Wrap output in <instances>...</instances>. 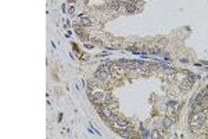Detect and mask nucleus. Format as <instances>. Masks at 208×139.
I'll return each instance as SVG.
<instances>
[{"label":"nucleus","instance_id":"nucleus-1","mask_svg":"<svg viewBox=\"0 0 208 139\" xmlns=\"http://www.w3.org/2000/svg\"><path fill=\"white\" fill-rule=\"evenodd\" d=\"M189 121H190L191 128H193V129H196V128H200L201 125L204 124L205 117H204V114H201L200 111H198V113L193 111V113L190 114V118H189Z\"/></svg>","mask_w":208,"mask_h":139},{"label":"nucleus","instance_id":"nucleus-2","mask_svg":"<svg viewBox=\"0 0 208 139\" xmlns=\"http://www.w3.org/2000/svg\"><path fill=\"white\" fill-rule=\"evenodd\" d=\"M116 64H118L119 67H123V68H131V70L140 68V67L143 66V63L136 61V60H119Z\"/></svg>","mask_w":208,"mask_h":139},{"label":"nucleus","instance_id":"nucleus-3","mask_svg":"<svg viewBox=\"0 0 208 139\" xmlns=\"http://www.w3.org/2000/svg\"><path fill=\"white\" fill-rule=\"evenodd\" d=\"M110 72H111V70H110L108 66H101L97 71H96V76L100 78V79H107L110 76Z\"/></svg>","mask_w":208,"mask_h":139},{"label":"nucleus","instance_id":"nucleus-4","mask_svg":"<svg viewBox=\"0 0 208 139\" xmlns=\"http://www.w3.org/2000/svg\"><path fill=\"white\" fill-rule=\"evenodd\" d=\"M125 6H126V11H128V13H135V11L138 10L136 3H135L133 0H129V1H126V3H125Z\"/></svg>","mask_w":208,"mask_h":139},{"label":"nucleus","instance_id":"nucleus-5","mask_svg":"<svg viewBox=\"0 0 208 139\" xmlns=\"http://www.w3.org/2000/svg\"><path fill=\"white\" fill-rule=\"evenodd\" d=\"M161 67H162V70H164L166 74H176V70H175V68H169V67L166 66V64H164V63L161 64Z\"/></svg>","mask_w":208,"mask_h":139},{"label":"nucleus","instance_id":"nucleus-6","mask_svg":"<svg viewBox=\"0 0 208 139\" xmlns=\"http://www.w3.org/2000/svg\"><path fill=\"white\" fill-rule=\"evenodd\" d=\"M171 125H172V118L165 117L164 120H162V127H164V128H169Z\"/></svg>","mask_w":208,"mask_h":139},{"label":"nucleus","instance_id":"nucleus-7","mask_svg":"<svg viewBox=\"0 0 208 139\" xmlns=\"http://www.w3.org/2000/svg\"><path fill=\"white\" fill-rule=\"evenodd\" d=\"M122 1H119V0H113V3H111V6H113L114 10H119L121 7H122Z\"/></svg>","mask_w":208,"mask_h":139},{"label":"nucleus","instance_id":"nucleus-8","mask_svg":"<svg viewBox=\"0 0 208 139\" xmlns=\"http://www.w3.org/2000/svg\"><path fill=\"white\" fill-rule=\"evenodd\" d=\"M79 18H81V21H82V24H83V25H90V24H92V21L89 20L88 17H85L83 14H81V15H79Z\"/></svg>","mask_w":208,"mask_h":139},{"label":"nucleus","instance_id":"nucleus-9","mask_svg":"<svg viewBox=\"0 0 208 139\" xmlns=\"http://www.w3.org/2000/svg\"><path fill=\"white\" fill-rule=\"evenodd\" d=\"M114 124H115L116 127H118V128H119V127H128V125H129L126 121H123V120H119V118H118V120H116V121L114 122Z\"/></svg>","mask_w":208,"mask_h":139},{"label":"nucleus","instance_id":"nucleus-10","mask_svg":"<svg viewBox=\"0 0 208 139\" xmlns=\"http://www.w3.org/2000/svg\"><path fill=\"white\" fill-rule=\"evenodd\" d=\"M190 86H191V82H190V81H189V82H187V81H183V83L180 85V89H182V90H187Z\"/></svg>","mask_w":208,"mask_h":139},{"label":"nucleus","instance_id":"nucleus-11","mask_svg":"<svg viewBox=\"0 0 208 139\" xmlns=\"http://www.w3.org/2000/svg\"><path fill=\"white\" fill-rule=\"evenodd\" d=\"M148 52L151 53V54H160V53H162V50L158 49V47H150L148 49Z\"/></svg>","mask_w":208,"mask_h":139},{"label":"nucleus","instance_id":"nucleus-12","mask_svg":"<svg viewBox=\"0 0 208 139\" xmlns=\"http://www.w3.org/2000/svg\"><path fill=\"white\" fill-rule=\"evenodd\" d=\"M200 95H201V99H203V100H208V90H207V89L203 90Z\"/></svg>","mask_w":208,"mask_h":139},{"label":"nucleus","instance_id":"nucleus-13","mask_svg":"<svg viewBox=\"0 0 208 139\" xmlns=\"http://www.w3.org/2000/svg\"><path fill=\"white\" fill-rule=\"evenodd\" d=\"M148 70H150V67H148L147 64H143V66L140 67V71H143V72H147Z\"/></svg>","mask_w":208,"mask_h":139},{"label":"nucleus","instance_id":"nucleus-14","mask_svg":"<svg viewBox=\"0 0 208 139\" xmlns=\"http://www.w3.org/2000/svg\"><path fill=\"white\" fill-rule=\"evenodd\" d=\"M119 135L123 136V138H129V132H126V131H119Z\"/></svg>","mask_w":208,"mask_h":139},{"label":"nucleus","instance_id":"nucleus-15","mask_svg":"<svg viewBox=\"0 0 208 139\" xmlns=\"http://www.w3.org/2000/svg\"><path fill=\"white\" fill-rule=\"evenodd\" d=\"M68 13H69V14H74V7H71V8H69V11H68Z\"/></svg>","mask_w":208,"mask_h":139},{"label":"nucleus","instance_id":"nucleus-16","mask_svg":"<svg viewBox=\"0 0 208 139\" xmlns=\"http://www.w3.org/2000/svg\"><path fill=\"white\" fill-rule=\"evenodd\" d=\"M119 1H122V3H126V1H129V0H119Z\"/></svg>","mask_w":208,"mask_h":139},{"label":"nucleus","instance_id":"nucleus-17","mask_svg":"<svg viewBox=\"0 0 208 139\" xmlns=\"http://www.w3.org/2000/svg\"><path fill=\"white\" fill-rule=\"evenodd\" d=\"M205 89H207V90H208V83H207V86H205Z\"/></svg>","mask_w":208,"mask_h":139},{"label":"nucleus","instance_id":"nucleus-18","mask_svg":"<svg viewBox=\"0 0 208 139\" xmlns=\"http://www.w3.org/2000/svg\"><path fill=\"white\" fill-rule=\"evenodd\" d=\"M205 70H207V71H208V67H205Z\"/></svg>","mask_w":208,"mask_h":139}]
</instances>
